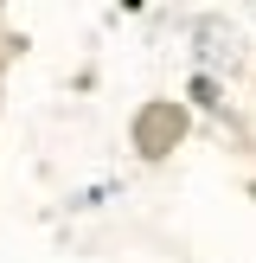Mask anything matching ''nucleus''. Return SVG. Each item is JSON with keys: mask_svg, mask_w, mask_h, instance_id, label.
Masks as SVG:
<instances>
[]
</instances>
